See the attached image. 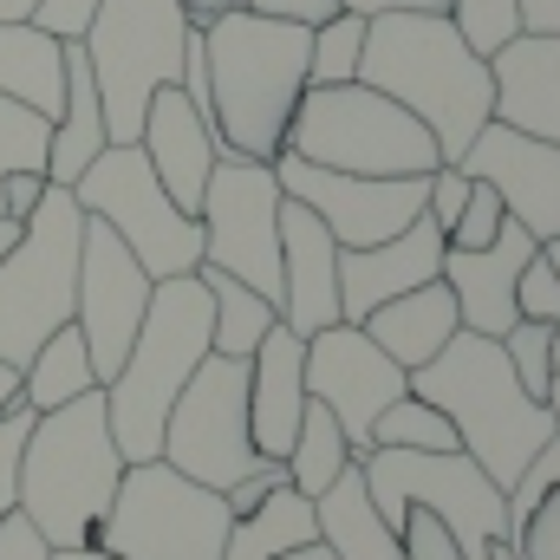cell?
Returning <instances> with one entry per match:
<instances>
[{
  "label": "cell",
  "instance_id": "33",
  "mask_svg": "<svg viewBox=\"0 0 560 560\" xmlns=\"http://www.w3.org/2000/svg\"><path fill=\"white\" fill-rule=\"evenodd\" d=\"M372 450H456V430L436 405H423L418 392L392 398L372 423Z\"/></svg>",
  "mask_w": 560,
  "mask_h": 560
},
{
  "label": "cell",
  "instance_id": "7",
  "mask_svg": "<svg viewBox=\"0 0 560 560\" xmlns=\"http://www.w3.org/2000/svg\"><path fill=\"white\" fill-rule=\"evenodd\" d=\"M280 150H293L319 170H346V176H430L443 163L436 138L418 118L359 79L352 85H306Z\"/></svg>",
  "mask_w": 560,
  "mask_h": 560
},
{
  "label": "cell",
  "instance_id": "10",
  "mask_svg": "<svg viewBox=\"0 0 560 560\" xmlns=\"http://www.w3.org/2000/svg\"><path fill=\"white\" fill-rule=\"evenodd\" d=\"M359 476H365V495L385 515V528H398L405 509H430L456 535L463 560H489V541L509 535L502 489L463 450H365Z\"/></svg>",
  "mask_w": 560,
  "mask_h": 560
},
{
  "label": "cell",
  "instance_id": "47",
  "mask_svg": "<svg viewBox=\"0 0 560 560\" xmlns=\"http://www.w3.org/2000/svg\"><path fill=\"white\" fill-rule=\"evenodd\" d=\"M346 13H450V0H339Z\"/></svg>",
  "mask_w": 560,
  "mask_h": 560
},
{
  "label": "cell",
  "instance_id": "55",
  "mask_svg": "<svg viewBox=\"0 0 560 560\" xmlns=\"http://www.w3.org/2000/svg\"><path fill=\"white\" fill-rule=\"evenodd\" d=\"M548 411H555V423H560V346H555V385H548Z\"/></svg>",
  "mask_w": 560,
  "mask_h": 560
},
{
  "label": "cell",
  "instance_id": "39",
  "mask_svg": "<svg viewBox=\"0 0 560 560\" xmlns=\"http://www.w3.org/2000/svg\"><path fill=\"white\" fill-rule=\"evenodd\" d=\"M33 418H39V411H26V405H13V411L0 418V522L20 509V450H26Z\"/></svg>",
  "mask_w": 560,
  "mask_h": 560
},
{
  "label": "cell",
  "instance_id": "34",
  "mask_svg": "<svg viewBox=\"0 0 560 560\" xmlns=\"http://www.w3.org/2000/svg\"><path fill=\"white\" fill-rule=\"evenodd\" d=\"M495 346H502L509 372L522 378V392L548 405V385H555V346H560L555 326H541V319H515V326H509V332H502Z\"/></svg>",
  "mask_w": 560,
  "mask_h": 560
},
{
  "label": "cell",
  "instance_id": "23",
  "mask_svg": "<svg viewBox=\"0 0 560 560\" xmlns=\"http://www.w3.org/2000/svg\"><path fill=\"white\" fill-rule=\"evenodd\" d=\"M300 411H306V339L275 319L268 339L248 359V436H255V456L280 463L293 450Z\"/></svg>",
  "mask_w": 560,
  "mask_h": 560
},
{
  "label": "cell",
  "instance_id": "22",
  "mask_svg": "<svg viewBox=\"0 0 560 560\" xmlns=\"http://www.w3.org/2000/svg\"><path fill=\"white\" fill-rule=\"evenodd\" d=\"M138 150L150 156V170H156V183L170 189V202H176L183 215H196V202H202V189H209V170H215L222 143H215V131L202 125V112H196L176 85H163V92L150 98Z\"/></svg>",
  "mask_w": 560,
  "mask_h": 560
},
{
  "label": "cell",
  "instance_id": "6",
  "mask_svg": "<svg viewBox=\"0 0 560 560\" xmlns=\"http://www.w3.org/2000/svg\"><path fill=\"white\" fill-rule=\"evenodd\" d=\"M79 248H85V209L72 189L46 183V196L20 222V242L0 261V365L20 372L72 319Z\"/></svg>",
  "mask_w": 560,
  "mask_h": 560
},
{
  "label": "cell",
  "instance_id": "18",
  "mask_svg": "<svg viewBox=\"0 0 560 560\" xmlns=\"http://www.w3.org/2000/svg\"><path fill=\"white\" fill-rule=\"evenodd\" d=\"M280 326L300 339L339 326V242L293 196H280Z\"/></svg>",
  "mask_w": 560,
  "mask_h": 560
},
{
  "label": "cell",
  "instance_id": "2",
  "mask_svg": "<svg viewBox=\"0 0 560 560\" xmlns=\"http://www.w3.org/2000/svg\"><path fill=\"white\" fill-rule=\"evenodd\" d=\"M306 39L313 26H287L261 20L248 7L222 13L215 26H202V52H209V118L215 143L255 163H275L287 125L306 98Z\"/></svg>",
  "mask_w": 560,
  "mask_h": 560
},
{
  "label": "cell",
  "instance_id": "44",
  "mask_svg": "<svg viewBox=\"0 0 560 560\" xmlns=\"http://www.w3.org/2000/svg\"><path fill=\"white\" fill-rule=\"evenodd\" d=\"M242 7L261 20H287V26H319L339 13V0H242Z\"/></svg>",
  "mask_w": 560,
  "mask_h": 560
},
{
  "label": "cell",
  "instance_id": "49",
  "mask_svg": "<svg viewBox=\"0 0 560 560\" xmlns=\"http://www.w3.org/2000/svg\"><path fill=\"white\" fill-rule=\"evenodd\" d=\"M176 7H183V20H189V26H215V20H222V13H235L242 0H176Z\"/></svg>",
  "mask_w": 560,
  "mask_h": 560
},
{
  "label": "cell",
  "instance_id": "19",
  "mask_svg": "<svg viewBox=\"0 0 560 560\" xmlns=\"http://www.w3.org/2000/svg\"><path fill=\"white\" fill-rule=\"evenodd\" d=\"M535 255V235L522 222H502V235L489 248H443V287L456 293V319L463 332H482V339H502L522 306H515V280Z\"/></svg>",
  "mask_w": 560,
  "mask_h": 560
},
{
  "label": "cell",
  "instance_id": "38",
  "mask_svg": "<svg viewBox=\"0 0 560 560\" xmlns=\"http://www.w3.org/2000/svg\"><path fill=\"white\" fill-rule=\"evenodd\" d=\"M502 222H509L502 196L476 176V183H469V202H463V215H456V229L443 235V248H489V242L502 235Z\"/></svg>",
  "mask_w": 560,
  "mask_h": 560
},
{
  "label": "cell",
  "instance_id": "53",
  "mask_svg": "<svg viewBox=\"0 0 560 560\" xmlns=\"http://www.w3.org/2000/svg\"><path fill=\"white\" fill-rule=\"evenodd\" d=\"M39 0H0V20H33Z\"/></svg>",
  "mask_w": 560,
  "mask_h": 560
},
{
  "label": "cell",
  "instance_id": "46",
  "mask_svg": "<svg viewBox=\"0 0 560 560\" xmlns=\"http://www.w3.org/2000/svg\"><path fill=\"white\" fill-rule=\"evenodd\" d=\"M0 560H52V548L39 541V528H33L20 509L0 522Z\"/></svg>",
  "mask_w": 560,
  "mask_h": 560
},
{
  "label": "cell",
  "instance_id": "35",
  "mask_svg": "<svg viewBox=\"0 0 560 560\" xmlns=\"http://www.w3.org/2000/svg\"><path fill=\"white\" fill-rule=\"evenodd\" d=\"M555 489H560V430L548 436V443H541V450H535V456H528V463H522V476L502 489V515H509V535H515V528H522V522H528V515H535L548 495H555Z\"/></svg>",
  "mask_w": 560,
  "mask_h": 560
},
{
  "label": "cell",
  "instance_id": "15",
  "mask_svg": "<svg viewBox=\"0 0 560 560\" xmlns=\"http://www.w3.org/2000/svg\"><path fill=\"white\" fill-rule=\"evenodd\" d=\"M150 287L156 280L138 268V255L98 222L85 215V248H79V293H72V326L85 332V352H92V372H98V392L118 378L131 339H138L143 313H150Z\"/></svg>",
  "mask_w": 560,
  "mask_h": 560
},
{
  "label": "cell",
  "instance_id": "32",
  "mask_svg": "<svg viewBox=\"0 0 560 560\" xmlns=\"http://www.w3.org/2000/svg\"><path fill=\"white\" fill-rule=\"evenodd\" d=\"M359 52H365V13L339 7L306 39V85H352L359 79Z\"/></svg>",
  "mask_w": 560,
  "mask_h": 560
},
{
  "label": "cell",
  "instance_id": "40",
  "mask_svg": "<svg viewBox=\"0 0 560 560\" xmlns=\"http://www.w3.org/2000/svg\"><path fill=\"white\" fill-rule=\"evenodd\" d=\"M398 548H405V560H463L456 535H450L430 509H405V522H398Z\"/></svg>",
  "mask_w": 560,
  "mask_h": 560
},
{
  "label": "cell",
  "instance_id": "4",
  "mask_svg": "<svg viewBox=\"0 0 560 560\" xmlns=\"http://www.w3.org/2000/svg\"><path fill=\"white\" fill-rule=\"evenodd\" d=\"M125 456L105 423V392H85L59 411H39L20 450V515L46 548H92L118 495Z\"/></svg>",
  "mask_w": 560,
  "mask_h": 560
},
{
  "label": "cell",
  "instance_id": "28",
  "mask_svg": "<svg viewBox=\"0 0 560 560\" xmlns=\"http://www.w3.org/2000/svg\"><path fill=\"white\" fill-rule=\"evenodd\" d=\"M313 541H319L313 502H306L293 482H280L261 509H248V515L229 522V548H222V560H280V555L313 548Z\"/></svg>",
  "mask_w": 560,
  "mask_h": 560
},
{
  "label": "cell",
  "instance_id": "48",
  "mask_svg": "<svg viewBox=\"0 0 560 560\" xmlns=\"http://www.w3.org/2000/svg\"><path fill=\"white\" fill-rule=\"evenodd\" d=\"M522 33H560V0H515Z\"/></svg>",
  "mask_w": 560,
  "mask_h": 560
},
{
  "label": "cell",
  "instance_id": "25",
  "mask_svg": "<svg viewBox=\"0 0 560 560\" xmlns=\"http://www.w3.org/2000/svg\"><path fill=\"white\" fill-rule=\"evenodd\" d=\"M0 98L52 125L66 105V39H52L33 20H0Z\"/></svg>",
  "mask_w": 560,
  "mask_h": 560
},
{
  "label": "cell",
  "instance_id": "16",
  "mask_svg": "<svg viewBox=\"0 0 560 560\" xmlns=\"http://www.w3.org/2000/svg\"><path fill=\"white\" fill-rule=\"evenodd\" d=\"M405 392H411V372L392 365V359L372 346L365 326H346V319H339V326H326V332L306 339V398L332 411V423H339L346 443H352V456L372 450L378 411H385L392 398H405Z\"/></svg>",
  "mask_w": 560,
  "mask_h": 560
},
{
  "label": "cell",
  "instance_id": "20",
  "mask_svg": "<svg viewBox=\"0 0 560 560\" xmlns=\"http://www.w3.org/2000/svg\"><path fill=\"white\" fill-rule=\"evenodd\" d=\"M489 118L560 143V33H515L489 52Z\"/></svg>",
  "mask_w": 560,
  "mask_h": 560
},
{
  "label": "cell",
  "instance_id": "27",
  "mask_svg": "<svg viewBox=\"0 0 560 560\" xmlns=\"http://www.w3.org/2000/svg\"><path fill=\"white\" fill-rule=\"evenodd\" d=\"M313 515H319V548L332 560H405L398 528H385V515H378L372 495H365L359 463L313 502Z\"/></svg>",
  "mask_w": 560,
  "mask_h": 560
},
{
  "label": "cell",
  "instance_id": "13",
  "mask_svg": "<svg viewBox=\"0 0 560 560\" xmlns=\"http://www.w3.org/2000/svg\"><path fill=\"white\" fill-rule=\"evenodd\" d=\"M202 222V268H222L261 300L280 306V183L275 163L222 150L209 170V189L196 202Z\"/></svg>",
  "mask_w": 560,
  "mask_h": 560
},
{
  "label": "cell",
  "instance_id": "52",
  "mask_svg": "<svg viewBox=\"0 0 560 560\" xmlns=\"http://www.w3.org/2000/svg\"><path fill=\"white\" fill-rule=\"evenodd\" d=\"M52 560H118V555H105V548H52Z\"/></svg>",
  "mask_w": 560,
  "mask_h": 560
},
{
  "label": "cell",
  "instance_id": "8",
  "mask_svg": "<svg viewBox=\"0 0 560 560\" xmlns=\"http://www.w3.org/2000/svg\"><path fill=\"white\" fill-rule=\"evenodd\" d=\"M183 39H189V20L176 0H98L79 52L98 85V112H105L112 143H138L150 98L163 85H176V72H183Z\"/></svg>",
  "mask_w": 560,
  "mask_h": 560
},
{
  "label": "cell",
  "instance_id": "5",
  "mask_svg": "<svg viewBox=\"0 0 560 560\" xmlns=\"http://www.w3.org/2000/svg\"><path fill=\"white\" fill-rule=\"evenodd\" d=\"M202 359H209V287L196 275L156 280L138 339L118 378L105 385V423L125 463H150L163 450V418Z\"/></svg>",
  "mask_w": 560,
  "mask_h": 560
},
{
  "label": "cell",
  "instance_id": "57",
  "mask_svg": "<svg viewBox=\"0 0 560 560\" xmlns=\"http://www.w3.org/2000/svg\"><path fill=\"white\" fill-rule=\"evenodd\" d=\"M280 560H332V555H326V548L313 541V548H300V555H280Z\"/></svg>",
  "mask_w": 560,
  "mask_h": 560
},
{
  "label": "cell",
  "instance_id": "26",
  "mask_svg": "<svg viewBox=\"0 0 560 560\" xmlns=\"http://www.w3.org/2000/svg\"><path fill=\"white\" fill-rule=\"evenodd\" d=\"M105 112H98V85H92V72H85V52H79V39H66V105H59V118H52V138H46V183H59V189H72L92 163H98V150H105Z\"/></svg>",
  "mask_w": 560,
  "mask_h": 560
},
{
  "label": "cell",
  "instance_id": "43",
  "mask_svg": "<svg viewBox=\"0 0 560 560\" xmlns=\"http://www.w3.org/2000/svg\"><path fill=\"white\" fill-rule=\"evenodd\" d=\"M92 13H98V0H39L33 7V26H46L52 39H85Z\"/></svg>",
  "mask_w": 560,
  "mask_h": 560
},
{
  "label": "cell",
  "instance_id": "12",
  "mask_svg": "<svg viewBox=\"0 0 560 560\" xmlns=\"http://www.w3.org/2000/svg\"><path fill=\"white\" fill-rule=\"evenodd\" d=\"M176 476L202 482V489H229L242 482L255 463V436H248V359H222L209 352L196 365V378L176 392L170 418H163V450H156Z\"/></svg>",
  "mask_w": 560,
  "mask_h": 560
},
{
  "label": "cell",
  "instance_id": "14",
  "mask_svg": "<svg viewBox=\"0 0 560 560\" xmlns=\"http://www.w3.org/2000/svg\"><path fill=\"white\" fill-rule=\"evenodd\" d=\"M275 183L280 196L306 202L326 222V235L339 248H378L423 215V176H346V170H319V163L280 150Z\"/></svg>",
  "mask_w": 560,
  "mask_h": 560
},
{
  "label": "cell",
  "instance_id": "51",
  "mask_svg": "<svg viewBox=\"0 0 560 560\" xmlns=\"http://www.w3.org/2000/svg\"><path fill=\"white\" fill-rule=\"evenodd\" d=\"M535 255H541V261H548V275L560 280V235H548V242H535Z\"/></svg>",
  "mask_w": 560,
  "mask_h": 560
},
{
  "label": "cell",
  "instance_id": "11",
  "mask_svg": "<svg viewBox=\"0 0 560 560\" xmlns=\"http://www.w3.org/2000/svg\"><path fill=\"white\" fill-rule=\"evenodd\" d=\"M72 196L85 215H98L138 255V268L150 280H176L202 268V222L170 202V189L156 183L138 143H105L98 163L72 183Z\"/></svg>",
  "mask_w": 560,
  "mask_h": 560
},
{
  "label": "cell",
  "instance_id": "54",
  "mask_svg": "<svg viewBox=\"0 0 560 560\" xmlns=\"http://www.w3.org/2000/svg\"><path fill=\"white\" fill-rule=\"evenodd\" d=\"M13 242H20V222H13V215H0V261H7V248H13Z\"/></svg>",
  "mask_w": 560,
  "mask_h": 560
},
{
  "label": "cell",
  "instance_id": "36",
  "mask_svg": "<svg viewBox=\"0 0 560 560\" xmlns=\"http://www.w3.org/2000/svg\"><path fill=\"white\" fill-rule=\"evenodd\" d=\"M46 138H52V125L39 112L0 98V183L13 170H46Z\"/></svg>",
  "mask_w": 560,
  "mask_h": 560
},
{
  "label": "cell",
  "instance_id": "29",
  "mask_svg": "<svg viewBox=\"0 0 560 560\" xmlns=\"http://www.w3.org/2000/svg\"><path fill=\"white\" fill-rule=\"evenodd\" d=\"M98 392V372H92V352H85V332L66 319L26 365H20V405L26 411H59L72 398Z\"/></svg>",
  "mask_w": 560,
  "mask_h": 560
},
{
  "label": "cell",
  "instance_id": "3",
  "mask_svg": "<svg viewBox=\"0 0 560 560\" xmlns=\"http://www.w3.org/2000/svg\"><path fill=\"white\" fill-rule=\"evenodd\" d=\"M411 392L450 418L456 450H463L495 489H509V482L522 476V463L560 430L555 411L522 392V378L509 372L502 346L482 339V332H456L430 365L411 372Z\"/></svg>",
  "mask_w": 560,
  "mask_h": 560
},
{
  "label": "cell",
  "instance_id": "30",
  "mask_svg": "<svg viewBox=\"0 0 560 560\" xmlns=\"http://www.w3.org/2000/svg\"><path fill=\"white\" fill-rule=\"evenodd\" d=\"M196 280L209 287V352L222 359H255V346L268 339V326L280 319L275 300H261L255 287H242L222 268H196Z\"/></svg>",
  "mask_w": 560,
  "mask_h": 560
},
{
  "label": "cell",
  "instance_id": "45",
  "mask_svg": "<svg viewBox=\"0 0 560 560\" xmlns=\"http://www.w3.org/2000/svg\"><path fill=\"white\" fill-rule=\"evenodd\" d=\"M39 196H46V170H13V176L0 183V215H13V222H26Z\"/></svg>",
  "mask_w": 560,
  "mask_h": 560
},
{
  "label": "cell",
  "instance_id": "24",
  "mask_svg": "<svg viewBox=\"0 0 560 560\" xmlns=\"http://www.w3.org/2000/svg\"><path fill=\"white\" fill-rule=\"evenodd\" d=\"M359 326H365V332H372V346H378L392 365H405V372L430 365V359L463 332V319H456V293H450L443 280H423V287H411V293H398V300L372 306Z\"/></svg>",
  "mask_w": 560,
  "mask_h": 560
},
{
  "label": "cell",
  "instance_id": "37",
  "mask_svg": "<svg viewBox=\"0 0 560 560\" xmlns=\"http://www.w3.org/2000/svg\"><path fill=\"white\" fill-rule=\"evenodd\" d=\"M450 20H456V33L489 59L502 39H515L522 33V20H515V0H450Z\"/></svg>",
  "mask_w": 560,
  "mask_h": 560
},
{
  "label": "cell",
  "instance_id": "9",
  "mask_svg": "<svg viewBox=\"0 0 560 560\" xmlns=\"http://www.w3.org/2000/svg\"><path fill=\"white\" fill-rule=\"evenodd\" d=\"M105 555L118 560H222L229 548V502L189 476H176L163 456L125 463L118 495L98 522Z\"/></svg>",
  "mask_w": 560,
  "mask_h": 560
},
{
  "label": "cell",
  "instance_id": "21",
  "mask_svg": "<svg viewBox=\"0 0 560 560\" xmlns=\"http://www.w3.org/2000/svg\"><path fill=\"white\" fill-rule=\"evenodd\" d=\"M436 275H443V229L430 215H418L405 235H392L378 248H339V319L359 326L372 306H385Z\"/></svg>",
  "mask_w": 560,
  "mask_h": 560
},
{
  "label": "cell",
  "instance_id": "56",
  "mask_svg": "<svg viewBox=\"0 0 560 560\" xmlns=\"http://www.w3.org/2000/svg\"><path fill=\"white\" fill-rule=\"evenodd\" d=\"M489 560H522V555H515V541L502 535V541H489Z\"/></svg>",
  "mask_w": 560,
  "mask_h": 560
},
{
  "label": "cell",
  "instance_id": "41",
  "mask_svg": "<svg viewBox=\"0 0 560 560\" xmlns=\"http://www.w3.org/2000/svg\"><path fill=\"white\" fill-rule=\"evenodd\" d=\"M515 306H522V319H541V326L560 332V280L548 275L541 255H528V268H522V280H515Z\"/></svg>",
  "mask_w": 560,
  "mask_h": 560
},
{
  "label": "cell",
  "instance_id": "42",
  "mask_svg": "<svg viewBox=\"0 0 560 560\" xmlns=\"http://www.w3.org/2000/svg\"><path fill=\"white\" fill-rule=\"evenodd\" d=\"M509 541H515V555L522 560H560V489L528 515V522H522V528H515V535H509Z\"/></svg>",
  "mask_w": 560,
  "mask_h": 560
},
{
  "label": "cell",
  "instance_id": "50",
  "mask_svg": "<svg viewBox=\"0 0 560 560\" xmlns=\"http://www.w3.org/2000/svg\"><path fill=\"white\" fill-rule=\"evenodd\" d=\"M13 405H20V372H13V365H0V418H7Z\"/></svg>",
  "mask_w": 560,
  "mask_h": 560
},
{
  "label": "cell",
  "instance_id": "1",
  "mask_svg": "<svg viewBox=\"0 0 560 560\" xmlns=\"http://www.w3.org/2000/svg\"><path fill=\"white\" fill-rule=\"evenodd\" d=\"M359 85L405 105L436 138L443 163H463L469 138L489 125V59L456 33L450 13H372Z\"/></svg>",
  "mask_w": 560,
  "mask_h": 560
},
{
  "label": "cell",
  "instance_id": "17",
  "mask_svg": "<svg viewBox=\"0 0 560 560\" xmlns=\"http://www.w3.org/2000/svg\"><path fill=\"white\" fill-rule=\"evenodd\" d=\"M463 170L482 176L502 196L509 222H522L535 242L560 235V143H541L528 131H509V125L489 118L463 150Z\"/></svg>",
  "mask_w": 560,
  "mask_h": 560
},
{
  "label": "cell",
  "instance_id": "31",
  "mask_svg": "<svg viewBox=\"0 0 560 560\" xmlns=\"http://www.w3.org/2000/svg\"><path fill=\"white\" fill-rule=\"evenodd\" d=\"M359 456H352V443H346V430L332 423L326 405H313L306 398V411H300V430H293V450L280 456V469H287V482L306 495V502H319L346 469H352Z\"/></svg>",
  "mask_w": 560,
  "mask_h": 560
}]
</instances>
